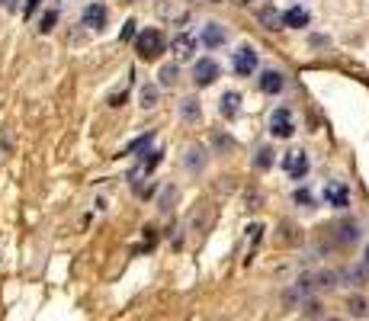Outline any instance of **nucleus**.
I'll return each mask as SVG.
<instances>
[{"instance_id": "4", "label": "nucleus", "mask_w": 369, "mask_h": 321, "mask_svg": "<svg viewBox=\"0 0 369 321\" xmlns=\"http://www.w3.org/2000/svg\"><path fill=\"white\" fill-rule=\"evenodd\" d=\"M231 64H235V74H241V78H251L257 71V52L251 49V45H241L235 52V58H231Z\"/></svg>"}, {"instance_id": "1", "label": "nucleus", "mask_w": 369, "mask_h": 321, "mask_svg": "<svg viewBox=\"0 0 369 321\" xmlns=\"http://www.w3.org/2000/svg\"><path fill=\"white\" fill-rule=\"evenodd\" d=\"M164 49H168V39H164L161 29H141V33L135 35V52H138V58L154 61Z\"/></svg>"}, {"instance_id": "12", "label": "nucleus", "mask_w": 369, "mask_h": 321, "mask_svg": "<svg viewBox=\"0 0 369 321\" xmlns=\"http://www.w3.org/2000/svg\"><path fill=\"white\" fill-rule=\"evenodd\" d=\"M237 110H241V94H237V90H228V94H222V100H219V113L225 116V119H235Z\"/></svg>"}, {"instance_id": "27", "label": "nucleus", "mask_w": 369, "mask_h": 321, "mask_svg": "<svg viewBox=\"0 0 369 321\" xmlns=\"http://www.w3.org/2000/svg\"><path fill=\"white\" fill-rule=\"evenodd\" d=\"M0 7L13 13V10H19V7H23V0H0Z\"/></svg>"}, {"instance_id": "22", "label": "nucleus", "mask_w": 369, "mask_h": 321, "mask_svg": "<svg viewBox=\"0 0 369 321\" xmlns=\"http://www.w3.org/2000/svg\"><path fill=\"white\" fill-rule=\"evenodd\" d=\"M177 80V64H164L161 68V87H170Z\"/></svg>"}, {"instance_id": "20", "label": "nucleus", "mask_w": 369, "mask_h": 321, "mask_svg": "<svg viewBox=\"0 0 369 321\" xmlns=\"http://www.w3.org/2000/svg\"><path fill=\"white\" fill-rule=\"evenodd\" d=\"M254 167H257V171H270V167H273V148H260V151H257Z\"/></svg>"}, {"instance_id": "16", "label": "nucleus", "mask_w": 369, "mask_h": 321, "mask_svg": "<svg viewBox=\"0 0 369 321\" xmlns=\"http://www.w3.org/2000/svg\"><path fill=\"white\" fill-rule=\"evenodd\" d=\"M357 238H360L357 222H341V225H337V244H353Z\"/></svg>"}, {"instance_id": "26", "label": "nucleus", "mask_w": 369, "mask_h": 321, "mask_svg": "<svg viewBox=\"0 0 369 321\" xmlns=\"http://www.w3.org/2000/svg\"><path fill=\"white\" fill-rule=\"evenodd\" d=\"M132 35H135V19H129V23L123 26V42H129Z\"/></svg>"}, {"instance_id": "8", "label": "nucleus", "mask_w": 369, "mask_h": 321, "mask_svg": "<svg viewBox=\"0 0 369 321\" xmlns=\"http://www.w3.org/2000/svg\"><path fill=\"white\" fill-rule=\"evenodd\" d=\"M170 52L177 55V61H190V58L196 55V35H190V33L174 35V42H170Z\"/></svg>"}, {"instance_id": "23", "label": "nucleus", "mask_w": 369, "mask_h": 321, "mask_svg": "<svg viewBox=\"0 0 369 321\" xmlns=\"http://www.w3.org/2000/svg\"><path fill=\"white\" fill-rule=\"evenodd\" d=\"M151 139H154V135H151V132H148V135H145V139H135L132 145L125 148V155H135V151H141V148H148V145H151Z\"/></svg>"}, {"instance_id": "29", "label": "nucleus", "mask_w": 369, "mask_h": 321, "mask_svg": "<svg viewBox=\"0 0 369 321\" xmlns=\"http://www.w3.org/2000/svg\"><path fill=\"white\" fill-rule=\"evenodd\" d=\"M39 3H42V0H26V7H23V10H26V17H33V10L39 7Z\"/></svg>"}, {"instance_id": "19", "label": "nucleus", "mask_w": 369, "mask_h": 321, "mask_svg": "<svg viewBox=\"0 0 369 321\" xmlns=\"http://www.w3.org/2000/svg\"><path fill=\"white\" fill-rule=\"evenodd\" d=\"M257 17H260V23H264L267 29H280L282 26V13H276V10H260Z\"/></svg>"}, {"instance_id": "25", "label": "nucleus", "mask_w": 369, "mask_h": 321, "mask_svg": "<svg viewBox=\"0 0 369 321\" xmlns=\"http://www.w3.org/2000/svg\"><path fill=\"white\" fill-rule=\"evenodd\" d=\"M292 200H296V202H302V206H308V202H312V193H308L305 186H302V190H296V193H292Z\"/></svg>"}, {"instance_id": "3", "label": "nucleus", "mask_w": 369, "mask_h": 321, "mask_svg": "<svg viewBox=\"0 0 369 321\" xmlns=\"http://www.w3.org/2000/svg\"><path fill=\"white\" fill-rule=\"evenodd\" d=\"M292 132H296V122H292V113L289 110H273L270 116V135L273 139H292Z\"/></svg>"}, {"instance_id": "10", "label": "nucleus", "mask_w": 369, "mask_h": 321, "mask_svg": "<svg viewBox=\"0 0 369 321\" xmlns=\"http://www.w3.org/2000/svg\"><path fill=\"white\" fill-rule=\"evenodd\" d=\"M161 157H164V151H158V148H154V151H148V157H141L138 167H135L132 174H129V177H132V183H138L141 177H148L151 171H154V167L161 164Z\"/></svg>"}, {"instance_id": "7", "label": "nucleus", "mask_w": 369, "mask_h": 321, "mask_svg": "<svg viewBox=\"0 0 369 321\" xmlns=\"http://www.w3.org/2000/svg\"><path fill=\"white\" fill-rule=\"evenodd\" d=\"M106 17H109V13H106L103 3H87L84 13H80V23H84L87 29H93V33H100V29L106 26Z\"/></svg>"}, {"instance_id": "24", "label": "nucleus", "mask_w": 369, "mask_h": 321, "mask_svg": "<svg viewBox=\"0 0 369 321\" xmlns=\"http://www.w3.org/2000/svg\"><path fill=\"white\" fill-rule=\"evenodd\" d=\"M347 279H353V286H363V279H366V270H347Z\"/></svg>"}, {"instance_id": "17", "label": "nucleus", "mask_w": 369, "mask_h": 321, "mask_svg": "<svg viewBox=\"0 0 369 321\" xmlns=\"http://www.w3.org/2000/svg\"><path fill=\"white\" fill-rule=\"evenodd\" d=\"M347 309H350L353 318H369V302L363 295H350V299H347Z\"/></svg>"}, {"instance_id": "28", "label": "nucleus", "mask_w": 369, "mask_h": 321, "mask_svg": "<svg viewBox=\"0 0 369 321\" xmlns=\"http://www.w3.org/2000/svg\"><path fill=\"white\" fill-rule=\"evenodd\" d=\"M318 309H321V305H318L315 299H312V302H305V315H308V318H315V315H318Z\"/></svg>"}, {"instance_id": "15", "label": "nucleus", "mask_w": 369, "mask_h": 321, "mask_svg": "<svg viewBox=\"0 0 369 321\" xmlns=\"http://www.w3.org/2000/svg\"><path fill=\"white\" fill-rule=\"evenodd\" d=\"M180 116H183L186 122H199L202 116V106L196 96H186V100H180Z\"/></svg>"}, {"instance_id": "21", "label": "nucleus", "mask_w": 369, "mask_h": 321, "mask_svg": "<svg viewBox=\"0 0 369 321\" xmlns=\"http://www.w3.org/2000/svg\"><path fill=\"white\" fill-rule=\"evenodd\" d=\"M58 17H62L58 10H45V17L39 19V33H52L55 23H58Z\"/></svg>"}, {"instance_id": "9", "label": "nucleus", "mask_w": 369, "mask_h": 321, "mask_svg": "<svg viewBox=\"0 0 369 321\" xmlns=\"http://www.w3.org/2000/svg\"><path fill=\"white\" fill-rule=\"evenodd\" d=\"M186 13H190V10H186L183 0H161V3H158V17L170 19V23H183Z\"/></svg>"}, {"instance_id": "13", "label": "nucleus", "mask_w": 369, "mask_h": 321, "mask_svg": "<svg viewBox=\"0 0 369 321\" xmlns=\"http://www.w3.org/2000/svg\"><path fill=\"white\" fill-rule=\"evenodd\" d=\"M228 42V33L219 26V23H209V26L202 29V45H209V49H219V45Z\"/></svg>"}, {"instance_id": "2", "label": "nucleus", "mask_w": 369, "mask_h": 321, "mask_svg": "<svg viewBox=\"0 0 369 321\" xmlns=\"http://www.w3.org/2000/svg\"><path fill=\"white\" fill-rule=\"evenodd\" d=\"M219 78H222V68L212 58L196 61V68H193V84H196V87H212Z\"/></svg>"}, {"instance_id": "32", "label": "nucleus", "mask_w": 369, "mask_h": 321, "mask_svg": "<svg viewBox=\"0 0 369 321\" xmlns=\"http://www.w3.org/2000/svg\"><path fill=\"white\" fill-rule=\"evenodd\" d=\"M325 321H341V318H325Z\"/></svg>"}, {"instance_id": "5", "label": "nucleus", "mask_w": 369, "mask_h": 321, "mask_svg": "<svg viewBox=\"0 0 369 321\" xmlns=\"http://www.w3.org/2000/svg\"><path fill=\"white\" fill-rule=\"evenodd\" d=\"M321 200H325L327 206H334V209H347V206H350V190H347L343 183L331 180V183H325V190H321Z\"/></svg>"}, {"instance_id": "14", "label": "nucleus", "mask_w": 369, "mask_h": 321, "mask_svg": "<svg viewBox=\"0 0 369 321\" xmlns=\"http://www.w3.org/2000/svg\"><path fill=\"white\" fill-rule=\"evenodd\" d=\"M308 10L305 7H292V10H286V13H282V26H308Z\"/></svg>"}, {"instance_id": "18", "label": "nucleus", "mask_w": 369, "mask_h": 321, "mask_svg": "<svg viewBox=\"0 0 369 321\" xmlns=\"http://www.w3.org/2000/svg\"><path fill=\"white\" fill-rule=\"evenodd\" d=\"M138 100H141V106H145V110H151V106H158V87H154V84H141Z\"/></svg>"}, {"instance_id": "6", "label": "nucleus", "mask_w": 369, "mask_h": 321, "mask_svg": "<svg viewBox=\"0 0 369 321\" xmlns=\"http://www.w3.org/2000/svg\"><path fill=\"white\" fill-rule=\"evenodd\" d=\"M282 167H286V174L292 177V180H305V174H308V155L305 151H289V155L282 157Z\"/></svg>"}, {"instance_id": "31", "label": "nucleus", "mask_w": 369, "mask_h": 321, "mask_svg": "<svg viewBox=\"0 0 369 321\" xmlns=\"http://www.w3.org/2000/svg\"><path fill=\"white\" fill-rule=\"evenodd\" d=\"M237 3H251V0H237Z\"/></svg>"}, {"instance_id": "30", "label": "nucleus", "mask_w": 369, "mask_h": 321, "mask_svg": "<svg viewBox=\"0 0 369 321\" xmlns=\"http://www.w3.org/2000/svg\"><path fill=\"white\" fill-rule=\"evenodd\" d=\"M366 270H369V244H366Z\"/></svg>"}, {"instance_id": "11", "label": "nucleus", "mask_w": 369, "mask_h": 321, "mask_svg": "<svg viewBox=\"0 0 369 321\" xmlns=\"http://www.w3.org/2000/svg\"><path fill=\"white\" fill-rule=\"evenodd\" d=\"M282 87H286V78H282V71L267 68L264 74H260V90H264V94H280Z\"/></svg>"}]
</instances>
